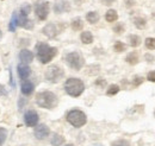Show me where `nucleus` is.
<instances>
[{"mask_svg": "<svg viewBox=\"0 0 155 146\" xmlns=\"http://www.w3.org/2000/svg\"><path fill=\"white\" fill-rule=\"evenodd\" d=\"M58 50L55 46H50L47 43L38 42L36 44V56L38 61L42 64H48L50 63L58 55Z\"/></svg>", "mask_w": 155, "mask_h": 146, "instance_id": "f257e3e1", "label": "nucleus"}, {"mask_svg": "<svg viewBox=\"0 0 155 146\" xmlns=\"http://www.w3.org/2000/svg\"><path fill=\"white\" fill-rule=\"evenodd\" d=\"M35 100H36L37 106L44 110H54L58 103L56 94L50 90H43L37 93Z\"/></svg>", "mask_w": 155, "mask_h": 146, "instance_id": "f03ea898", "label": "nucleus"}, {"mask_svg": "<svg viewBox=\"0 0 155 146\" xmlns=\"http://www.w3.org/2000/svg\"><path fill=\"white\" fill-rule=\"evenodd\" d=\"M64 90L72 97H79L85 91V83L78 77H69L64 82Z\"/></svg>", "mask_w": 155, "mask_h": 146, "instance_id": "7ed1b4c3", "label": "nucleus"}, {"mask_svg": "<svg viewBox=\"0 0 155 146\" xmlns=\"http://www.w3.org/2000/svg\"><path fill=\"white\" fill-rule=\"evenodd\" d=\"M67 121L73 126V127L80 128L86 125L87 122V116L86 114L80 110H72L67 113Z\"/></svg>", "mask_w": 155, "mask_h": 146, "instance_id": "20e7f679", "label": "nucleus"}, {"mask_svg": "<svg viewBox=\"0 0 155 146\" xmlns=\"http://www.w3.org/2000/svg\"><path fill=\"white\" fill-rule=\"evenodd\" d=\"M64 61L69 68H72L73 70H77V71L81 70L85 67V58L78 51H72V52L67 54L64 57Z\"/></svg>", "mask_w": 155, "mask_h": 146, "instance_id": "39448f33", "label": "nucleus"}, {"mask_svg": "<svg viewBox=\"0 0 155 146\" xmlns=\"http://www.w3.org/2000/svg\"><path fill=\"white\" fill-rule=\"evenodd\" d=\"M34 12H35V16L38 20H41V21L47 20V18L49 17V13H50V4H49V1H47V0H37L34 4Z\"/></svg>", "mask_w": 155, "mask_h": 146, "instance_id": "423d86ee", "label": "nucleus"}, {"mask_svg": "<svg viewBox=\"0 0 155 146\" xmlns=\"http://www.w3.org/2000/svg\"><path fill=\"white\" fill-rule=\"evenodd\" d=\"M64 76V70L56 64H53L50 67H48V69L45 70L44 77L48 82L50 83H58Z\"/></svg>", "mask_w": 155, "mask_h": 146, "instance_id": "0eeeda50", "label": "nucleus"}, {"mask_svg": "<svg viewBox=\"0 0 155 146\" xmlns=\"http://www.w3.org/2000/svg\"><path fill=\"white\" fill-rule=\"evenodd\" d=\"M39 115L36 110H29L25 112L24 114V122L28 127H36L38 125Z\"/></svg>", "mask_w": 155, "mask_h": 146, "instance_id": "6e6552de", "label": "nucleus"}, {"mask_svg": "<svg viewBox=\"0 0 155 146\" xmlns=\"http://www.w3.org/2000/svg\"><path fill=\"white\" fill-rule=\"evenodd\" d=\"M42 33L45 37H48V38H55L60 33V29H58V26L56 24L49 23L42 29Z\"/></svg>", "mask_w": 155, "mask_h": 146, "instance_id": "1a4fd4ad", "label": "nucleus"}, {"mask_svg": "<svg viewBox=\"0 0 155 146\" xmlns=\"http://www.w3.org/2000/svg\"><path fill=\"white\" fill-rule=\"evenodd\" d=\"M20 90H21V94L25 95V96H30L32 95V93L35 90V84L31 80H24L20 82Z\"/></svg>", "mask_w": 155, "mask_h": 146, "instance_id": "9d476101", "label": "nucleus"}, {"mask_svg": "<svg viewBox=\"0 0 155 146\" xmlns=\"http://www.w3.org/2000/svg\"><path fill=\"white\" fill-rule=\"evenodd\" d=\"M49 134H50V128L48 127L47 125H44V124L37 125V126L35 127V137H36L38 140L45 139L47 137H49Z\"/></svg>", "mask_w": 155, "mask_h": 146, "instance_id": "9b49d317", "label": "nucleus"}, {"mask_svg": "<svg viewBox=\"0 0 155 146\" xmlns=\"http://www.w3.org/2000/svg\"><path fill=\"white\" fill-rule=\"evenodd\" d=\"M31 68L29 67V64H24V63H19L18 67H17V74L19 76V78L21 81L24 80H28L31 75Z\"/></svg>", "mask_w": 155, "mask_h": 146, "instance_id": "f8f14e48", "label": "nucleus"}, {"mask_svg": "<svg viewBox=\"0 0 155 146\" xmlns=\"http://www.w3.org/2000/svg\"><path fill=\"white\" fill-rule=\"evenodd\" d=\"M35 58V55L31 50L29 49H21L19 52V59L20 63H24V64H30Z\"/></svg>", "mask_w": 155, "mask_h": 146, "instance_id": "ddd939ff", "label": "nucleus"}, {"mask_svg": "<svg viewBox=\"0 0 155 146\" xmlns=\"http://www.w3.org/2000/svg\"><path fill=\"white\" fill-rule=\"evenodd\" d=\"M54 11L58 14L63 13V12H68V11H71V4L66 0H60L54 5Z\"/></svg>", "mask_w": 155, "mask_h": 146, "instance_id": "4468645a", "label": "nucleus"}, {"mask_svg": "<svg viewBox=\"0 0 155 146\" xmlns=\"http://www.w3.org/2000/svg\"><path fill=\"white\" fill-rule=\"evenodd\" d=\"M18 26L24 27L26 30H32L34 26H35V24H34V21L29 18V17L19 14V17H18Z\"/></svg>", "mask_w": 155, "mask_h": 146, "instance_id": "2eb2a0df", "label": "nucleus"}, {"mask_svg": "<svg viewBox=\"0 0 155 146\" xmlns=\"http://www.w3.org/2000/svg\"><path fill=\"white\" fill-rule=\"evenodd\" d=\"M125 62L130 65H136L138 62H140V55L138 52L136 51H133V52H129L127 57H125Z\"/></svg>", "mask_w": 155, "mask_h": 146, "instance_id": "dca6fc26", "label": "nucleus"}, {"mask_svg": "<svg viewBox=\"0 0 155 146\" xmlns=\"http://www.w3.org/2000/svg\"><path fill=\"white\" fill-rule=\"evenodd\" d=\"M93 35L91 31H82L81 35H80V40L84 43V44H92L93 43Z\"/></svg>", "mask_w": 155, "mask_h": 146, "instance_id": "f3484780", "label": "nucleus"}, {"mask_svg": "<svg viewBox=\"0 0 155 146\" xmlns=\"http://www.w3.org/2000/svg\"><path fill=\"white\" fill-rule=\"evenodd\" d=\"M105 20L107 23H115V21H117L118 20V13H117L116 10H114V8L107 10L106 13H105Z\"/></svg>", "mask_w": 155, "mask_h": 146, "instance_id": "a211bd4d", "label": "nucleus"}, {"mask_svg": "<svg viewBox=\"0 0 155 146\" xmlns=\"http://www.w3.org/2000/svg\"><path fill=\"white\" fill-rule=\"evenodd\" d=\"M99 19H100V16L97 11H90L86 13V20L90 24H97Z\"/></svg>", "mask_w": 155, "mask_h": 146, "instance_id": "6ab92c4d", "label": "nucleus"}, {"mask_svg": "<svg viewBox=\"0 0 155 146\" xmlns=\"http://www.w3.org/2000/svg\"><path fill=\"white\" fill-rule=\"evenodd\" d=\"M84 21H82V19L81 18H75L72 20V23H71V27H72V30L73 31H81L82 29H84Z\"/></svg>", "mask_w": 155, "mask_h": 146, "instance_id": "aec40b11", "label": "nucleus"}, {"mask_svg": "<svg viewBox=\"0 0 155 146\" xmlns=\"http://www.w3.org/2000/svg\"><path fill=\"white\" fill-rule=\"evenodd\" d=\"M128 42H129V45H130V46L137 48V46L141 45L142 39H141V37L137 36V35H129V37H128Z\"/></svg>", "mask_w": 155, "mask_h": 146, "instance_id": "412c9836", "label": "nucleus"}, {"mask_svg": "<svg viewBox=\"0 0 155 146\" xmlns=\"http://www.w3.org/2000/svg\"><path fill=\"white\" fill-rule=\"evenodd\" d=\"M133 21H134V25L138 30H143L147 26V19L144 17H135Z\"/></svg>", "mask_w": 155, "mask_h": 146, "instance_id": "4be33fe9", "label": "nucleus"}, {"mask_svg": "<svg viewBox=\"0 0 155 146\" xmlns=\"http://www.w3.org/2000/svg\"><path fill=\"white\" fill-rule=\"evenodd\" d=\"M64 138L61 135V134H58V133H55L53 137H51V140H50V143H51V145L53 146H61L64 144Z\"/></svg>", "mask_w": 155, "mask_h": 146, "instance_id": "5701e85b", "label": "nucleus"}, {"mask_svg": "<svg viewBox=\"0 0 155 146\" xmlns=\"http://www.w3.org/2000/svg\"><path fill=\"white\" fill-rule=\"evenodd\" d=\"M119 90H120V87L118 84H110L106 89V95L107 96H114V95L118 94Z\"/></svg>", "mask_w": 155, "mask_h": 146, "instance_id": "b1692460", "label": "nucleus"}, {"mask_svg": "<svg viewBox=\"0 0 155 146\" xmlns=\"http://www.w3.org/2000/svg\"><path fill=\"white\" fill-rule=\"evenodd\" d=\"M31 11H32V6L30 5V4H28V2H25L24 5H21V7H20L19 10V14L21 16H29L30 13H31Z\"/></svg>", "mask_w": 155, "mask_h": 146, "instance_id": "393cba45", "label": "nucleus"}, {"mask_svg": "<svg viewBox=\"0 0 155 146\" xmlns=\"http://www.w3.org/2000/svg\"><path fill=\"white\" fill-rule=\"evenodd\" d=\"M112 31H114L116 35H122V33H124V31H125V25H124L123 23H116V24L114 25V27H112Z\"/></svg>", "mask_w": 155, "mask_h": 146, "instance_id": "a878e982", "label": "nucleus"}, {"mask_svg": "<svg viewBox=\"0 0 155 146\" xmlns=\"http://www.w3.org/2000/svg\"><path fill=\"white\" fill-rule=\"evenodd\" d=\"M114 50H115L116 52H118V54H120V52H123V51L127 50V45H125L123 42L117 40L116 43L114 44Z\"/></svg>", "mask_w": 155, "mask_h": 146, "instance_id": "bb28decb", "label": "nucleus"}, {"mask_svg": "<svg viewBox=\"0 0 155 146\" xmlns=\"http://www.w3.org/2000/svg\"><path fill=\"white\" fill-rule=\"evenodd\" d=\"M144 44H146V48L148 50H155V38H153V37L146 38Z\"/></svg>", "mask_w": 155, "mask_h": 146, "instance_id": "cd10ccee", "label": "nucleus"}, {"mask_svg": "<svg viewBox=\"0 0 155 146\" xmlns=\"http://www.w3.org/2000/svg\"><path fill=\"white\" fill-rule=\"evenodd\" d=\"M143 81H144V77L143 76H140V75H136L135 77L133 78V86L134 87H138V86H141L142 83H143Z\"/></svg>", "mask_w": 155, "mask_h": 146, "instance_id": "c85d7f7f", "label": "nucleus"}, {"mask_svg": "<svg viewBox=\"0 0 155 146\" xmlns=\"http://www.w3.org/2000/svg\"><path fill=\"white\" fill-rule=\"evenodd\" d=\"M111 146H130V141L127 139H118L116 141H114Z\"/></svg>", "mask_w": 155, "mask_h": 146, "instance_id": "c756f323", "label": "nucleus"}, {"mask_svg": "<svg viewBox=\"0 0 155 146\" xmlns=\"http://www.w3.org/2000/svg\"><path fill=\"white\" fill-rule=\"evenodd\" d=\"M6 138H7V131H6V128L0 127V146L6 141Z\"/></svg>", "mask_w": 155, "mask_h": 146, "instance_id": "7c9ffc66", "label": "nucleus"}, {"mask_svg": "<svg viewBox=\"0 0 155 146\" xmlns=\"http://www.w3.org/2000/svg\"><path fill=\"white\" fill-rule=\"evenodd\" d=\"M94 84L97 86V87H100V88H104L105 86H106V80L105 78H97L96 80V82H94Z\"/></svg>", "mask_w": 155, "mask_h": 146, "instance_id": "2f4dec72", "label": "nucleus"}, {"mask_svg": "<svg viewBox=\"0 0 155 146\" xmlns=\"http://www.w3.org/2000/svg\"><path fill=\"white\" fill-rule=\"evenodd\" d=\"M136 5V0H124V6L128 8H131Z\"/></svg>", "mask_w": 155, "mask_h": 146, "instance_id": "473e14b6", "label": "nucleus"}, {"mask_svg": "<svg viewBox=\"0 0 155 146\" xmlns=\"http://www.w3.org/2000/svg\"><path fill=\"white\" fill-rule=\"evenodd\" d=\"M147 80H148L149 82H155V70H152V71L148 73V75H147Z\"/></svg>", "mask_w": 155, "mask_h": 146, "instance_id": "72a5a7b5", "label": "nucleus"}, {"mask_svg": "<svg viewBox=\"0 0 155 146\" xmlns=\"http://www.w3.org/2000/svg\"><path fill=\"white\" fill-rule=\"evenodd\" d=\"M144 58H146V61H147V62H149V63H152V62L154 61V56L150 55V54H146Z\"/></svg>", "mask_w": 155, "mask_h": 146, "instance_id": "f704fd0d", "label": "nucleus"}, {"mask_svg": "<svg viewBox=\"0 0 155 146\" xmlns=\"http://www.w3.org/2000/svg\"><path fill=\"white\" fill-rule=\"evenodd\" d=\"M115 1H116V0H101L103 5H105V6H110V5H112Z\"/></svg>", "mask_w": 155, "mask_h": 146, "instance_id": "c9c22d12", "label": "nucleus"}, {"mask_svg": "<svg viewBox=\"0 0 155 146\" xmlns=\"http://www.w3.org/2000/svg\"><path fill=\"white\" fill-rule=\"evenodd\" d=\"M6 94V89H5V87L2 86V84H0V96H4Z\"/></svg>", "mask_w": 155, "mask_h": 146, "instance_id": "e433bc0d", "label": "nucleus"}, {"mask_svg": "<svg viewBox=\"0 0 155 146\" xmlns=\"http://www.w3.org/2000/svg\"><path fill=\"white\" fill-rule=\"evenodd\" d=\"M1 38H2V31L0 30V39H1Z\"/></svg>", "mask_w": 155, "mask_h": 146, "instance_id": "4c0bfd02", "label": "nucleus"}, {"mask_svg": "<svg viewBox=\"0 0 155 146\" xmlns=\"http://www.w3.org/2000/svg\"><path fill=\"white\" fill-rule=\"evenodd\" d=\"M64 146H74L73 144H67V145H64Z\"/></svg>", "mask_w": 155, "mask_h": 146, "instance_id": "58836bf2", "label": "nucleus"}]
</instances>
